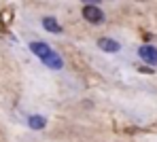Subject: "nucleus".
Here are the masks:
<instances>
[{
	"mask_svg": "<svg viewBox=\"0 0 157 142\" xmlns=\"http://www.w3.org/2000/svg\"><path fill=\"white\" fill-rule=\"evenodd\" d=\"M30 49H32V53H36V55L40 57L49 68H55V70H59L62 66H64V62H62V57L57 55L55 51H53L51 47L47 45V43H40V40H36V43H30Z\"/></svg>",
	"mask_w": 157,
	"mask_h": 142,
	"instance_id": "f257e3e1",
	"label": "nucleus"
},
{
	"mask_svg": "<svg viewBox=\"0 0 157 142\" xmlns=\"http://www.w3.org/2000/svg\"><path fill=\"white\" fill-rule=\"evenodd\" d=\"M83 17H85L89 24H102V21H104V13H102V9H98L96 4H85V9H83Z\"/></svg>",
	"mask_w": 157,
	"mask_h": 142,
	"instance_id": "f03ea898",
	"label": "nucleus"
},
{
	"mask_svg": "<svg viewBox=\"0 0 157 142\" xmlns=\"http://www.w3.org/2000/svg\"><path fill=\"white\" fill-rule=\"evenodd\" d=\"M138 55H140L142 62H147V64H157V49L151 47V45L140 47V49H138Z\"/></svg>",
	"mask_w": 157,
	"mask_h": 142,
	"instance_id": "7ed1b4c3",
	"label": "nucleus"
},
{
	"mask_svg": "<svg viewBox=\"0 0 157 142\" xmlns=\"http://www.w3.org/2000/svg\"><path fill=\"white\" fill-rule=\"evenodd\" d=\"M98 47H100L102 51H108V53H117V51H119V43L113 40V38H100V40H98Z\"/></svg>",
	"mask_w": 157,
	"mask_h": 142,
	"instance_id": "20e7f679",
	"label": "nucleus"
},
{
	"mask_svg": "<svg viewBox=\"0 0 157 142\" xmlns=\"http://www.w3.org/2000/svg\"><path fill=\"white\" fill-rule=\"evenodd\" d=\"M28 125H30L32 129H43V127L47 125V121H45V117H40V114H32V117L28 119Z\"/></svg>",
	"mask_w": 157,
	"mask_h": 142,
	"instance_id": "39448f33",
	"label": "nucleus"
},
{
	"mask_svg": "<svg viewBox=\"0 0 157 142\" xmlns=\"http://www.w3.org/2000/svg\"><path fill=\"white\" fill-rule=\"evenodd\" d=\"M43 26H45V30H49V32H55V34H59L62 32V26L53 19V17H45L43 19Z\"/></svg>",
	"mask_w": 157,
	"mask_h": 142,
	"instance_id": "423d86ee",
	"label": "nucleus"
},
{
	"mask_svg": "<svg viewBox=\"0 0 157 142\" xmlns=\"http://www.w3.org/2000/svg\"><path fill=\"white\" fill-rule=\"evenodd\" d=\"M138 70H140V72H149V74H151V72H153V68H147V66H140V68H138Z\"/></svg>",
	"mask_w": 157,
	"mask_h": 142,
	"instance_id": "0eeeda50",
	"label": "nucleus"
},
{
	"mask_svg": "<svg viewBox=\"0 0 157 142\" xmlns=\"http://www.w3.org/2000/svg\"><path fill=\"white\" fill-rule=\"evenodd\" d=\"M81 2H85V4H98L100 0H81Z\"/></svg>",
	"mask_w": 157,
	"mask_h": 142,
	"instance_id": "6e6552de",
	"label": "nucleus"
}]
</instances>
